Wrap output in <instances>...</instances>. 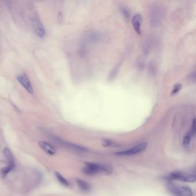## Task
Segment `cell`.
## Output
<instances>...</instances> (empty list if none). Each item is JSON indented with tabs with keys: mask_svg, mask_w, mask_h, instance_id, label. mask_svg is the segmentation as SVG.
Listing matches in <instances>:
<instances>
[{
	"mask_svg": "<svg viewBox=\"0 0 196 196\" xmlns=\"http://www.w3.org/2000/svg\"><path fill=\"white\" fill-rule=\"evenodd\" d=\"M190 135L192 137H194L196 134V119H195L193 121V123L192 125L191 131L190 132Z\"/></svg>",
	"mask_w": 196,
	"mask_h": 196,
	"instance_id": "cell-14",
	"label": "cell"
},
{
	"mask_svg": "<svg viewBox=\"0 0 196 196\" xmlns=\"http://www.w3.org/2000/svg\"><path fill=\"white\" fill-rule=\"evenodd\" d=\"M142 21V16L140 14H138V15H135L132 19L133 27L135 31L139 34H140L141 32V27Z\"/></svg>",
	"mask_w": 196,
	"mask_h": 196,
	"instance_id": "cell-8",
	"label": "cell"
},
{
	"mask_svg": "<svg viewBox=\"0 0 196 196\" xmlns=\"http://www.w3.org/2000/svg\"><path fill=\"white\" fill-rule=\"evenodd\" d=\"M193 78L195 80H196V72L195 74H194L193 75Z\"/></svg>",
	"mask_w": 196,
	"mask_h": 196,
	"instance_id": "cell-18",
	"label": "cell"
},
{
	"mask_svg": "<svg viewBox=\"0 0 196 196\" xmlns=\"http://www.w3.org/2000/svg\"><path fill=\"white\" fill-rule=\"evenodd\" d=\"M147 145V143H143L137 145L136 146L133 148H131L130 149H128L125 151L116 152H115V154L120 156H130V155H135V154L141 153L143 152L146 149Z\"/></svg>",
	"mask_w": 196,
	"mask_h": 196,
	"instance_id": "cell-4",
	"label": "cell"
},
{
	"mask_svg": "<svg viewBox=\"0 0 196 196\" xmlns=\"http://www.w3.org/2000/svg\"><path fill=\"white\" fill-rule=\"evenodd\" d=\"M123 13L124 15L126 18H129L130 17V13H129V12L128 10L123 9Z\"/></svg>",
	"mask_w": 196,
	"mask_h": 196,
	"instance_id": "cell-17",
	"label": "cell"
},
{
	"mask_svg": "<svg viewBox=\"0 0 196 196\" xmlns=\"http://www.w3.org/2000/svg\"><path fill=\"white\" fill-rule=\"evenodd\" d=\"M39 146L41 147V148L44 151H45L46 153H47L49 155H53L56 154V148L53 147V145H51L49 143L46 142H40Z\"/></svg>",
	"mask_w": 196,
	"mask_h": 196,
	"instance_id": "cell-7",
	"label": "cell"
},
{
	"mask_svg": "<svg viewBox=\"0 0 196 196\" xmlns=\"http://www.w3.org/2000/svg\"><path fill=\"white\" fill-rule=\"evenodd\" d=\"M17 79L22 87L28 92L32 94L34 93V89L31 85L28 77L25 74H21L17 77Z\"/></svg>",
	"mask_w": 196,
	"mask_h": 196,
	"instance_id": "cell-5",
	"label": "cell"
},
{
	"mask_svg": "<svg viewBox=\"0 0 196 196\" xmlns=\"http://www.w3.org/2000/svg\"><path fill=\"white\" fill-rule=\"evenodd\" d=\"M75 182H76V183L78 185V186L82 191L85 192H88L90 190V189H91L90 185L86 181H84L82 179H80V178H76L75 179Z\"/></svg>",
	"mask_w": 196,
	"mask_h": 196,
	"instance_id": "cell-9",
	"label": "cell"
},
{
	"mask_svg": "<svg viewBox=\"0 0 196 196\" xmlns=\"http://www.w3.org/2000/svg\"><path fill=\"white\" fill-rule=\"evenodd\" d=\"M102 144L104 147H118L119 144L111 140L108 139H103L102 141Z\"/></svg>",
	"mask_w": 196,
	"mask_h": 196,
	"instance_id": "cell-13",
	"label": "cell"
},
{
	"mask_svg": "<svg viewBox=\"0 0 196 196\" xmlns=\"http://www.w3.org/2000/svg\"><path fill=\"white\" fill-rule=\"evenodd\" d=\"M82 171L90 176H93L97 174H110L113 171L112 167L107 164H98L95 163H86L82 169Z\"/></svg>",
	"mask_w": 196,
	"mask_h": 196,
	"instance_id": "cell-1",
	"label": "cell"
},
{
	"mask_svg": "<svg viewBox=\"0 0 196 196\" xmlns=\"http://www.w3.org/2000/svg\"><path fill=\"white\" fill-rule=\"evenodd\" d=\"M183 175V174L182 172L175 171V172L171 173L167 178V179H169V180H179L180 181V179Z\"/></svg>",
	"mask_w": 196,
	"mask_h": 196,
	"instance_id": "cell-11",
	"label": "cell"
},
{
	"mask_svg": "<svg viewBox=\"0 0 196 196\" xmlns=\"http://www.w3.org/2000/svg\"><path fill=\"white\" fill-rule=\"evenodd\" d=\"M168 189L176 196H192L193 192L192 189L188 186L178 185L171 182L167 184Z\"/></svg>",
	"mask_w": 196,
	"mask_h": 196,
	"instance_id": "cell-3",
	"label": "cell"
},
{
	"mask_svg": "<svg viewBox=\"0 0 196 196\" xmlns=\"http://www.w3.org/2000/svg\"><path fill=\"white\" fill-rule=\"evenodd\" d=\"M181 88H182V85H181V84H178L174 86L173 89L172 91H171V95H174V94H177V93H178V92L179 91V90L181 89Z\"/></svg>",
	"mask_w": 196,
	"mask_h": 196,
	"instance_id": "cell-16",
	"label": "cell"
},
{
	"mask_svg": "<svg viewBox=\"0 0 196 196\" xmlns=\"http://www.w3.org/2000/svg\"><path fill=\"white\" fill-rule=\"evenodd\" d=\"M191 135H190V133H189L188 135H186L184 139H183V144L184 146L186 147V146H188L190 144V140H191Z\"/></svg>",
	"mask_w": 196,
	"mask_h": 196,
	"instance_id": "cell-15",
	"label": "cell"
},
{
	"mask_svg": "<svg viewBox=\"0 0 196 196\" xmlns=\"http://www.w3.org/2000/svg\"><path fill=\"white\" fill-rule=\"evenodd\" d=\"M32 22L36 34L40 37H44L45 35V30L40 20L36 17L33 18Z\"/></svg>",
	"mask_w": 196,
	"mask_h": 196,
	"instance_id": "cell-6",
	"label": "cell"
},
{
	"mask_svg": "<svg viewBox=\"0 0 196 196\" xmlns=\"http://www.w3.org/2000/svg\"><path fill=\"white\" fill-rule=\"evenodd\" d=\"M3 156L5 160L6 166L1 169V176L5 177L14 168L15 160L12 153L7 147H5L3 150Z\"/></svg>",
	"mask_w": 196,
	"mask_h": 196,
	"instance_id": "cell-2",
	"label": "cell"
},
{
	"mask_svg": "<svg viewBox=\"0 0 196 196\" xmlns=\"http://www.w3.org/2000/svg\"><path fill=\"white\" fill-rule=\"evenodd\" d=\"M55 176L56 177V178H57V179L58 180V181L63 186H66V187H69L70 186V183L69 182V181H67V179L66 178H65L60 173H59L58 171H55Z\"/></svg>",
	"mask_w": 196,
	"mask_h": 196,
	"instance_id": "cell-10",
	"label": "cell"
},
{
	"mask_svg": "<svg viewBox=\"0 0 196 196\" xmlns=\"http://www.w3.org/2000/svg\"><path fill=\"white\" fill-rule=\"evenodd\" d=\"M180 181H185L187 182H194L196 181V176L190 175V176H185L183 174L180 179Z\"/></svg>",
	"mask_w": 196,
	"mask_h": 196,
	"instance_id": "cell-12",
	"label": "cell"
}]
</instances>
